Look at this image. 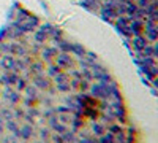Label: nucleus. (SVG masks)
Wrapping results in <instances>:
<instances>
[{
  "instance_id": "obj_2",
  "label": "nucleus",
  "mask_w": 158,
  "mask_h": 143,
  "mask_svg": "<svg viewBox=\"0 0 158 143\" xmlns=\"http://www.w3.org/2000/svg\"><path fill=\"white\" fill-rule=\"evenodd\" d=\"M117 32L138 72L155 94L156 84V0H68Z\"/></svg>"
},
{
  "instance_id": "obj_1",
  "label": "nucleus",
  "mask_w": 158,
  "mask_h": 143,
  "mask_svg": "<svg viewBox=\"0 0 158 143\" xmlns=\"http://www.w3.org/2000/svg\"><path fill=\"white\" fill-rule=\"evenodd\" d=\"M0 143H139L106 62L19 2L0 25Z\"/></svg>"
}]
</instances>
